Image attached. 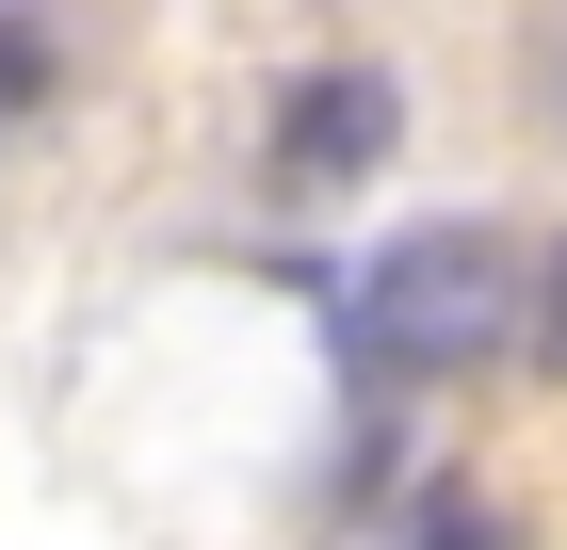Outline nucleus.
Listing matches in <instances>:
<instances>
[{"label": "nucleus", "mask_w": 567, "mask_h": 550, "mask_svg": "<svg viewBox=\"0 0 567 550\" xmlns=\"http://www.w3.org/2000/svg\"><path fill=\"white\" fill-rule=\"evenodd\" d=\"M33 97H49V17L0 0V114H33Z\"/></svg>", "instance_id": "20e7f679"}, {"label": "nucleus", "mask_w": 567, "mask_h": 550, "mask_svg": "<svg viewBox=\"0 0 567 550\" xmlns=\"http://www.w3.org/2000/svg\"><path fill=\"white\" fill-rule=\"evenodd\" d=\"M422 550H503V518H471V502H422Z\"/></svg>", "instance_id": "39448f33"}, {"label": "nucleus", "mask_w": 567, "mask_h": 550, "mask_svg": "<svg viewBox=\"0 0 567 550\" xmlns=\"http://www.w3.org/2000/svg\"><path fill=\"white\" fill-rule=\"evenodd\" d=\"M405 146V82L390 65H308L292 97H276V146H260V178H276V211H324V195H357V178Z\"/></svg>", "instance_id": "f03ea898"}, {"label": "nucleus", "mask_w": 567, "mask_h": 550, "mask_svg": "<svg viewBox=\"0 0 567 550\" xmlns=\"http://www.w3.org/2000/svg\"><path fill=\"white\" fill-rule=\"evenodd\" d=\"M519 340V243L503 227H405L357 259V356L373 373H486Z\"/></svg>", "instance_id": "f257e3e1"}, {"label": "nucleus", "mask_w": 567, "mask_h": 550, "mask_svg": "<svg viewBox=\"0 0 567 550\" xmlns=\"http://www.w3.org/2000/svg\"><path fill=\"white\" fill-rule=\"evenodd\" d=\"M519 324H535V340H519L535 373H567V243H535V259H519Z\"/></svg>", "instance_id": "7ed1b4c3"}]
</instances>
